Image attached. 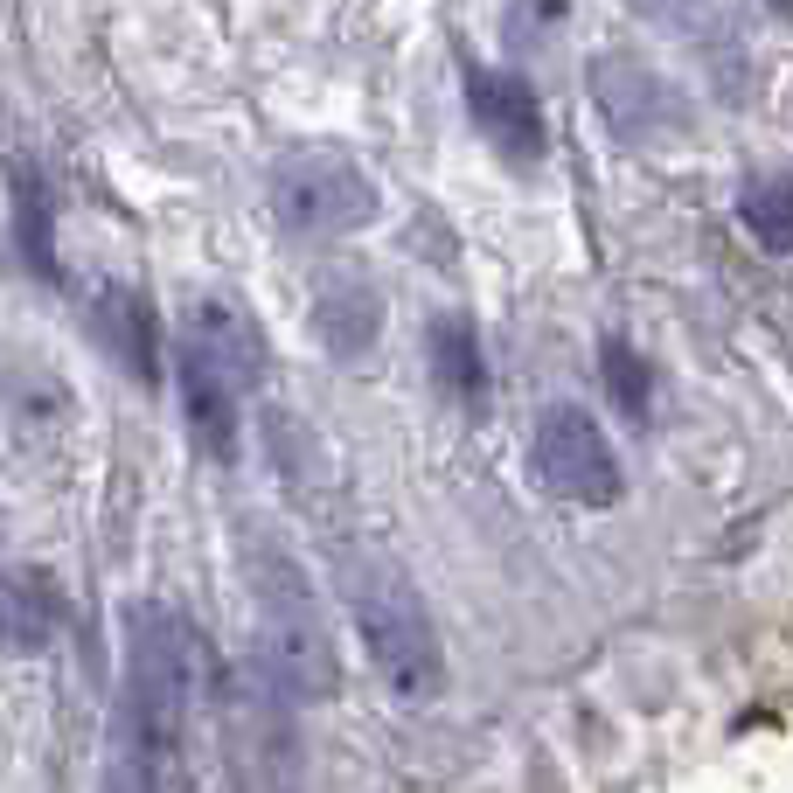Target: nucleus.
I'll return each instance as SVG.
<instances>
[{"mask_svg":"<svg viewBox=\"0 0 793 793\" xmlns=\"http://www.w3.org/2000/svg\"><path fill=\"white\" fill-rule=\"evenodd\" d=\"M119 634H126V661H119V703H112L98 793H167L195 717V627L160 599H133Z\"/></svg>","mask_w":793,"mask_h":793,"instance_id":"1","label":"nucleus"},{"mask_svg":"<svg viewBox=\"0 0 793 793\" xmlns=\"http://www.w3.org/2000/svg\"><path fill=\"white\" fill-rule=\"evenodd\" d=\"M237 557H244V592H251L258 675L286 703H327L341 689V661H334V634H327V613L314 599V578L265 522L237 529Z\"/></svg>","mask_w":793,"mask_h":793,"instance_id":"2","label":"nucleus"},{"mask_svg":"<svg viewBox=\"0 0 793 793\" xmlns=\"http://www.w3.org/2000/svg\"><path fill=\"white\" fill-rule=\"evenodd\" d=\"M334 578H341V606H348L355 634L369 647L376 675L404 703H432L446 689V647H439V627H432V606H425L418 578L376 543H341Z\"/></svg>","mask_w":793,"mask_h":793,"instance_id":"3","label":"nucleus"},{"mask_svg":"<svg viewBox=\"0 0 793 793\" xmlns=\"http://www.w3.org/2000/svg\"><path fill=\"white\" fill-rule=\"evenodd\" d=\"M265 369V341L244 327V314H230L223 300H195L188 307V334L174 355V383H181V411L188 432L209 460H237L244 439V390Z\"/></svg>","mask_w":793,"mask_h":793,"instance_id":"4","label":"nucleus"},{"mask_svg":"<svg viewBox=\"0 0 793 793\" xmlns=\"http://www.w3.org/2000/svg\"><path fill=\"white\" fill-rule=\"evenodd\" d=\"M529 474L543 480L557 501H571V508H613V501L627 494L620 453H613V439L592 425L585 404H550V411H536V425H529Z\"/></svg>","mask_w":793,"mask_h":793,"instance_id":"5","label":"nucleus"},{"mask_svg":"<svg viewBox=\"0 0 793 793\" xmlns=\"http://www.w3.org/2000/svg\"><path fill=\"white\" fill-rule=\"evenodd\" d=\"M272 209L293 237H348L376 216V181L348 154L307 147L272 167Z\"/></svg>","mask_w":793,"mask_h":793,"instance_id":"6","label":"nucleus"},{"mask_svg":"<svg viewBox=\"0 0 793 793\" xmlns=\"http://www.w3.org/2000/svg\"><path fill=\"white\" fill-rule=\"evenodd\" d=\"M467 112L487 133V147L508 167H536L543 160V105L515 70H467Z\"/></svg>","mask_w":793,"mask_h":793,"instance_id":"7","label":"nucleus"},{"mask_svg":"<svg viewBox=\"0 0 793 793\" xmlns=\"http://www.w3.org/2000/svg\"><path fill=\"white\" fill-rule=\"evenodd\" d=\"M592 91H599V105H606V119H613L620 140H661V133L682 126V91L661 84L634 56H606L592 70Z\"/></svg>","mask_w":793,"mask_h":793,"instance_id":"8","label":"nucleus"},{"mask_svg":"<svg viewBox=\"0 0 793 793\" xmlns=\"http://www.w3.org/2000/svg\"><path fill=\"white\" fill-rule=\"evenodd\" d=\"M314 334L334 362H362L376 348V334H383V293L369 286V272L334 265L320 279L314 286Z\"/></svg>","mask_w":793,"mask_h":793,"instance_id":"9","label":"nucleus"},{"mask_svg":"<svg viewBox=\"0 0 793 793\" xmlns=\"http://www.w3.org/2000/svg\"><path fill=\"white\" fill-rule=\"evenodd\" d=\"M63 634V592L42 564H14L0 557V647L14 654H42Z\"/></svg>","mask_w":793,"mask_h":793,"instance_id":"10","label":"nucleus"},{"mask_svg":"<svg viewBox=\"0 0 793 793\" xmlns=\"http://www.w3.org/2000/svg\"><path fill=\"white\" fill-rule=\"evenodd\" d=\"M91 334L119 355L126 376H140V383L160 376V341H154V307H147V293H133V286H98V300H91Z\"/></svg>","mask_w":793,"mask_h":793,"instance_id":"11","label":"nucleus"},{"mask_svg":"<svg viewBox=\"0 0 793 793\" xmlns=\"http://www.w3.org/2000/svg\"><path fill=\"white\" fill-rule=\"evenodd\" d=\"M425 362H432V383L453 404H480L487 397V355H480V327L467 314H439L425 327Z\"/></svg>","mask_w":793,"mask_h":793,"instance_id":"12","label":"nucleus"},{"mask_svg":"<svg viewBox=\"0 0 793 793\" xmlns=\"http://www.w3.org/2000/svg\"><path fill=\"white\" fill-rule=\"evenodd\" d=\"M738 230H745L759 251L793 258V167L745 174V188H738Z\"/></svg>","mask_w":793,"mask_h":793,"instance_id":"13","label":"nucleus"},{"mask_svg":"<svg viewBox=\"0 0 793 793\" xmlns=\"http://www.w3.org/2000/svg\"><path fill=\"white\" fill-rule=\"evenodd\" d=\"M599 376H606V397L620 404L627 425H647V418H654V369H647V355H640L620 327L599 334Z\"/></svg>","mask_w":793,"mask_h":793,"instance_id":"14","label":"nucleus"},{"mask_svg":"<svg viewBox=\"0 0 793 793\" xmlns=\"http://www.w3.org/2000/svg\"><path fill=\"white\" fill-rule=\"evenodd\" d=\"M14 237H21V258L42 279H63V265H56V223H49V181L28 160L14 167Z\"/></svg>","mask_w":793,"mask_h":793,"instance_id":"15","label":"nucleus"}]
</instances>
